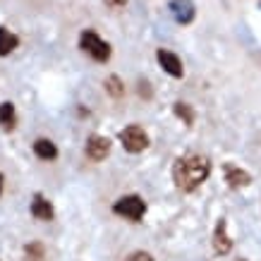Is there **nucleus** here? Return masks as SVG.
Wrapping results in <instances>:
<instances>
[{"instance_id":"1","label":"nucleus","mask_w":261,"mask_h":261,"mask_svg":"<svg viewBox=\"0 0 261 261\" xmlns=\"http://www.w3.org/2000/svg\"><path fill=\"white\" fill-rule=\"evenodd\" d=\"M211 175V161L199 153H187L182 159L175 161L173 166V182L175 187L185 194L197 192Z\"/></svg>"},{"instance_id":"2","label":"nucleus","mask_w":261,"mask_h":261,"mask_svg":"<svg viewBox=\"0 0 261 261\" xmlns=\"http://www.w3.org/2000/svg\"><path fill=\"white\" fill-rule=\"evenodd\" d=\"M80 48L82 53H87L94 63H108L111 60V46H108V41H103L98 34L94 32V29H84V32L80 34Z\"/></svg>"},{"instance_id":"3","label":"nucleus","mask_w":261,"mask_h":261,"mask_svg":"<svg viewBox=\"0 0 261 261\" xmlns=\"http://www.w3.org/2000/svg\"><path fill=\"white\" fill-rule=\"evenodd\" d=\"M113 214L120 218H127L129 223H139L146 214V201L139 194H125L113 204Z\"/></svg>"},{"instance_id":"4","label":"nucleus","mask_w":261,"mask_h":261,"mask_svg":"<svg viewBox=\"0 0 261 261\" xmlns=\"http://www.w3.org/2000/svg\"><path fill=\"white\" fill-rule=\"evenodd\" d=\"M120 144H122V149L129 151V153H142V151L149 146V135H146L139 125H127L125 129L120 132Z\"/></svg>"},{"instance_id":"5","label":"nucleus","mask_w":261,"mask_h":261,"mask_svg":"<svg viewBox=\"0 0 261 261\" xmlns=\"http://www.w3.org/2000/svg\"><path fill=\"white\" fill-rule=\"evenodd\" d=\"M156 60L163 67L166 74H170L173 80H182L185 77V67H182V60L175 56L173 50H166V48H159L156 50Z\"/></svg>"},{"instance_id":"6","label":"nucleus","mask_w":261,"mask_h":261,"mask_svg":"<svg viewBox=\"0 0 261 261\" xmlns=\"http://www.w3.org/2000/svg\"><path fill=\"white\" fill-rule=\"evenodd\" d=\"M84 153H87L89 161L98 163V161H103L108 153H111V139H108V137H103V135H91L87 139Z\"/></svg>"},{"instance_id":"7","label":"nucleus","mask_w":261,"mask_h":261,"mask_svg":"<svg viewBox=\"0 0 261 261\" xmlns=\"http://www.w3.org/2000/svg\"><path fill=\"white\" fill-rule=\"evenodd\" d=\"M211 245H214V252L218 254V256H225V254H230V249H232V240H230V235H228V223L223 221V218L216 223Z\"/></svg>"},{"instance_id":"8","label":"nucleus","mask_w":261,"mask_h":261,"mask_svg":"<svg viewBox=\"0 0 261 261\" xmlns=\"http://www.w3.org/2000/svg\"><path fill=\"white\" fill-rule=\"evenodd\" d=\"M168 8H170V12H173L177 24H192L194 17H197V10H194V3H192V0H170Z\"/></svg>"},{"instance_id":"9","label":"nucleus","mask_w":261,"mask_h":261,"mask_svg":"<svg viewBox=\"0 0 261 261\" xmlns=\"http://www.w3.org/2000/svg\"><path fill=\"white\" fill-rule=\"evenodd\" d=\"M223 173H225V182H228L230 190H240V187H247L252 182V175L242 170L240 166H232V163H225Z\"/></svg>"},{"instance_id":"10","label":"nucleus","mask_w":261,"mask_h":261,"mask_svg":"<svg viewBox=\"0 0 261 261\" xmlns=\"http://www.w3.org/2000/svg\"><path fill=\"white\" fill-rule=\"evenodd\" d=\"M32 216L36 218V221H53V216H56L53 204H50L46 197L36 194V197H34V201H32Z\"/></svg>"},{"instance_id":"11","label":"nucleus","mask_w":261,"mask_h":261,"mask_svg":"<svg viewBox=\"0 0 261 261\" xmlns=\"http://www.w3.org/2000/svg\"><path fill=\"white\" fill-rule=\"evenodd\" d=\"M34 153H36V159L41 161H56L58 159V146L50 139H36L34 142Z\"/></svg>"},{"instance_id":"12","label":"nucleus","mask_w":261,"mask_h":261,"mask_svg":"<svg viewBox=\"0 0 261 261\" xmlns=\"http://www.w3.org/2000/svg\"><path fill=\"white\" fill-rule=\"evenodd\" d=\"M17 125V111H15V106L10 101L5 103H0V127L5 129V132H12Z\"/></svg>"},{"instance_id":"13","label":"nucleus","mask_w":261,"mask_h":261,"mask_svg":"<svg viewBox=\"0 0 261 261\" xmlns=\"http://www.w3.org/2000/svg\"><path fill=\"white\" fill-rule=\"evenodd\" d=\"M17 46H19L17 34H12L8 27H0V56H10Z\"/></svg>"},{"instance_id":"14","label":"nucleus","mask_w":261,"mask_h":261,"mask_svg":"<svg viewBox=\"0 0 261 261\" xmlns=\"http://www.w3.org/2000/svg\"><path fill=\"white\" fill-rule=\"evenodd\" d=\"M173 111H175V115H177V118H180L187 127L194 125V111H192V106H190V103L177 101V103L173 106Z\"/></svg>"},{"instance_id":"15","label":"nucleus","mask_w":261,"mask_h":261,"mask_svg":"<svg viewBox=\"0 0 261 261\" xmlns=\"http://www.w3.org/2000/svg\"><path fill=\"white\" fill-rule=\"evenodd\" d=\"M103 87H106V91H108L113 98H122V96H125V84H122L120 77H115V74H111L108 80L103 82Z\"/></svg>"},{"instance_id":"16","label":"nucleus","mask_w":261,"mask_h":261,"mask_svg":"<svg viewBox=\"0 0 261 261\" xmlns=\"http://www.w3.org/2000/svg\"><path fill=\"white\" fill-rule=\"evenodd\" d=\"M24 252H27V256H29V259H34V261L43 259V247H41L39 242H34V245H27V247H24Z\"/></svg>"},{"instance_id":"17","label":"nucleus","mask_w":261,"mask_h":261,"mask_svg":"<svg viewBox=\"0 0 261 261\" xmlns=\"http://www.w3.org/2000/svg\"><path fill=\"white\" fill-rule=\"evenodd\" d=\"M127 261H153V256L149 252H132L127 256Z\"/></svg>"},{"instance_id":"18","label":"nucleus","mask_w":261,"mask_h":261,"mask_svg":"<svg viewBox=\"0 0 261 261\" xmlns=\"http://www.w3.org/2000/svg\"><path fill=\"white\" fill-rule=\"evenodd\" d=\"M106 5H111V8H125L127 0H106Z\"/></svg>"},{"instance_id":"19","label":"nucleus","mask_w":261,"mask_h":261,"mask_svg":"<svg viewBox=\"0 0 261 261\" xmlns=\"http://www.w3.org/2000/svg\"><path fill=\"white\" fill-rule=\"evenodd\" d=\"M3 190H5V177H3V173H0V194H3Z\"/></svg>"}]
</instances>
